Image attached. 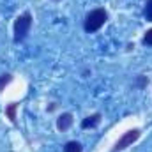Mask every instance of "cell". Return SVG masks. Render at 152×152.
Listing matches in <instances>:
<instances>
[{
	"label": "cell",
	"instance_id": "obj_4",
	"mask_svg": "<svg viewBox=\"0 0 152 152\" xmlns=\"http://www.w3.org/2000/svg\"><path fill=\"white\" fill-rule=\"evenodd\" d=\"M73 124V115L71 113H62L58 118H57V127L58 131H67Z\"/></svg>",
	"mask_w": 152,
	"mask_h": 152
},
{
	"label": "cell",
	"instance_id": "obj_8",
	"mask_svg": "<svg viewBox=\"0 0 152 152\" xmlns=\"http://www.w3.org/2000/svg\"><path fill=\"white\" fill-rule=\"evenodd\" d=\"M143 14H145V18H147L149 21H152V0H147V2H145Z\"/></svg>",
	"mask_w": 152,
	"mask_h": 152
},
{
	"label": "cell",
	"instance_id": "obj_9",
	"mask_svg": "<svg viewBox=\"0 0 152 152\" xmlns=\"http://www.w3.org/2000/svg\"><path fill=\"white\" fill-rule=\"evenodd\" d=\"M11 80H12V76L9 75V73H5V75L0 76V90H2V88H4V87L9 83V81H11Z\"/></svg>",
	"mask_w": 152,
	"mask_h": 152
},
{
	"label": "cell",
	"instance_id": "obj_7",
	"mask_svg": "<svg viewBox=\"0 0 152 152\" xmlns=\"http://www.w3.org/2000/svg\"><path fill=\"white\" fill-rule=\"evenodd\" d=\"M16 108H18V104H16V103L9 104V106L5 108V115L11 118V122H16Z\"/></svg>",
	"mask_w": 152,
	"mask_h": 152
},
{
	"label": "cell",
	"instance_id": "obj_6",
	"mask_svg": "<svg viewBox=\"0 0 152 152\" xmlns=\"http://www.w3.org/2000/svg\"><path fill=\"white\" fill-rule=\"evenodd\" d=\"M81 151H83V147H81L80 142H67L66 147H64V152H81Z\"/></svg>",
	"mask_w": 152,
	"mask_h": 152
},
{
	"label": "cell",
	"instance_id": "obj_2",
	"mask_svg": "<svg viewBox=\"0 0 152 152\" xmlns=\"http://www.w3.org/2000/svg\"><path fill=\"white\" fill-rule=\"evenodd\" d=\"M30 27H32V14L30 12H23L16 18L14 21V41L16 42H21L25 41V37L28 36L30 32Z\"/></svg>",
	"mask_w": 152,
	"mask_h": 152
},
{
	"label": "cell",
	"instance_id": "obj_5",
	"mask_svg": "<svg viewBox=\"0 0 152 152\" xmlns=\"http://www.w3.org/2000/svg\"><path fill=\"white\" fill-rule=\"evenodd\" d=\"M101 122V115L99 113H94V115H88L81 120V127L83 129H88V127H96L97 124Z\"/></svg>",
	"mask_w": 152,
	"mask_h": 152
},
{
	"label": "cell",
	"instance_id": "obj_11",
	"mask_svg": "<svg viewBox=\"0 0 152 152\" xmlns=\"http://www.w3.org/2000/svg\"><path fill=\"white\" fill-rule=\"evenodd\" d=\"M55 2H58V0H55Z\"/></svg>",
	"mask_w": 152,
	"mask_h": 152
},
{
	"label": "cell",
	"instance_id": "obj_10",
	"mask_svg": "<svg viewBox=\"0 0 152 152\" xmlns=\"http://www.w3.org/2000/svg\"><path fill=\"white\" fill-rule=\"evenodd\" d=\"M143 44H147V46H152V28L145 32V36H143Z\"/></svg>",
	"mask_w": 152,
	"mask_h": 152
},
{
	"label": "cell",
	"instance_id": "obj_1",
	"mask_svg": "<svg viewBox=\"0 0 152 152\" xmlns=\"http://www.w3.org/2000/svg\"><path fill=\"white\" fill-rule=\"evenodd\" d=\"M106 20H108V12H106L104 9H94V11H90V12L85 16L83 28H85V32L94 34V32H97V30L106 23Z\"/></svg>",
	"mask_w": 152,
	"mask_h": 152
},
{
	"label": "cell",
	"instance_id": "obj_3",
	"mask_svg": "<svg viewBox=\"0 0 152 152\" xmlns=\"http://www.w3.org/2000/svg\"><path fill=\"white\" fill-rule=\"evenodd\" d=\"M138 138H140V131H138V129H131V131L124 133V134L118 138V142L115 143V147H113V151H112V152H118V151L127 149V147H129V145H133Z\"/></svg>",
	"mask_w": 152,
	"mask_h": 152
}]
</instances>
